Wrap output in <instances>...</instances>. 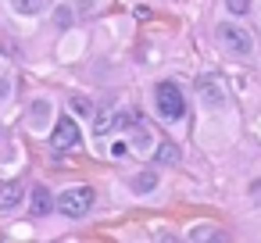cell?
Returning a JSON list of instances; mask_svg holds the SVG:
<instances>
[{"instance_id": "9a60e30c", "label": "cell", "mask_w": 261, "mask_h": 243, "mask_svg": "<svg viewBox=\"0 0 261 243\" xmlns=\"http://www.w3.org/2000/svg\"><path fill=\"white\" fill-rule=\"evenodd\" d=\"M58 25H61V29L72 25V11H68V8H58Z\"/></svg>"}, {"instance_id": "30bf717a", "label": "cell", "mask_w": 261, "mask_h": 243, "mask_svg": "<svg viewBox=\"0 0 261 243\" xmlns=\"http://www.w3.org/2000/svg\"><path fill=\"white\" fill-rule=\"evenodd\" d=\"M11 8L22 11V15H36L40 11V0H11Z\"/></svg>"}, {"instance_id": "8992f818", "label": "cell", "mask_w": 261, "mask_h": 243, "mask_svg": "<svg viewBox=\"0 0 261 243\" xmlns=\"http://www.w3.org/2000/svg\"><path fill=\"white\" fill-rule=\"evenodd\" d=\"M29 211H33L36 218H43V214H50V211H54V197H50V190H47V186H36V190H33Z\"/></svg>"}, {"instance_id": "2e32d148", "label": "cell", "mask_w": 261, "mask_h": 243, "mask_svg": "<svg viewBox=\"0 0 261 243\" xmlns=\"http://www.w3.org/2000/svg\"><path fill=\"white\" fill-rule=\"evenodd\" d=\"M33 107H36V111H33V122H43V118H47V104L40 100V104H33Z\"/></svg>"}, {"instance_id": "5bb4252c", "label": "cell", "mask_w": 261, "mask_h": 243, "mask_svg": "<svg viewBox=\"0 0 261 243\" xmlns=\"http://www.w3.org/2000/svg\"><path fill=\"white\" fill-rule=\"evenodd\" d=\"M225 8H229L232 15H247V11H250V0H225Z\"/></svg>"}, {"instance_id": "9c48e42d", "label": "cell", "mask_w": 261, "mask_h": 243, "mask_svg": "<svg viewBox=\"0 0 261 243\" xmlns=\"http://www.w3.org/2000/svg\"><path fill=\"white\" fill-rule=\"evenodd\" d=\"M158 186V175L154 172H143V175H136V193H150Z\"/></svg>"}, {"instance_id": "e0dca14e", "label": "cell", "mask_w": 261, "mask_h": 243, "mask_svg": "<svg viewBox=\"0 0 261 243\" xmlns=\"http://www.w3.org/2000/svg\"><path fill=\"white\" fill-rule=\"evenodd\" d=\"M125 150H129V143H122V140H118V143H111V154H115V157H122Z\"/></svg>"}, {"instance_id": "5b68a950", "label": "cell", "mask_w": 261, "mask_h": 243, "mask_svg": "<svg viewBox=\"0 0 261 243\" xmlns=\"http://www.w3.org/2000/svg\"><path fill=\"white\" fill-rule=\"evenodd\" d=\"M197 93H200V100L211 104V107H222V104H225V93H222V86H218L215 75H200V79H197Z\"/></svg>"}, {"instance_id": "52a82bcc", "label": "cell", "mask_w": 261, "mask_h": 243, "mask_svg": "<svg viewBox=\"0 0 261 243\" xmlns=\"http://www.w3.org/2000/svg\"><path fill=\"white\" fill-rule=\"evenodd\" d=\"M22 204V186L18 182H0V211H15Z\"/></svg>"}, {"instance_id": "3957f363", "label": "cell", "mask_w": 261, "mask_h": 243, "mask_svg": "<svg viewBox=\"0 0 261 243\" xmlns=\"http://www.w3.org/2000/svg\"><path fill=\"white\" fill-rule=\"evenodd\" d=\"M218 40H222V47H225L229 54H236V58H247V54L254 50L250 33H247V29H240L236 22H222V25H218Z\"/></svg>"}, {"instance_id": "277c9868", "label": "cell", "mask_w": 261, "mask_h": 243, "mask_svg": "<svg viewBox=\"0 0 261 243\" xmlns=\"http://www.w3.org/2000/svg\"><path fill=\"white\" fill-rule=\"evenodd\" d=\"M50 143H54V150H72V147H79V125H75V118H68V115L58 118Z\"/></svg>"}, {"instance_id": "ac0fdd59", "label": "cell", "mask_w": 261, "mask_h": 243, "mask_svg": "<svg viewBox=\"0 0 261 243\" xmlns=\"http://www.w3.org/2000/svg\"><path fill=\"white\" fill-rule=\"evenodd\" d=\"M8 90H11V86H8L4 79H0V100H4V97H8Z\"/></svg>"}, {"instance_id": "8fae6325", "label": "cell", "mask_w": 261, "mask_h": 243, "mask_svg": "<svg viewBox=\"0 0 261 243\" xmlns=\"http://www.w3.org/2000/svg\"><path fill=\"white\" fill-rule=\"evenodd\" d=\"M93 129H97V136H104L108 129H115V115H108V111H104V115H97V122H93Z\"/></svg>"}, {"instance_id": "4fadbf2b", "label": "cell", "mask_w": 261, "mask_h": 243, "mask_svg": "<svg viewBox=\"0 0 261 243\" xmlns=\"http://www.w3.org/2000/svg\"><path fill=\"white\" fill-rule=\"evenodd\" d=\"M133 147H136V150L150 147V132H147V129H136V132H133Z\"/></svg>"}, {"instance_id": "ba28073f", "label": "cell", "mask_w": 261, "mask_h": 243, "mask_svg": "<svg viewBox=\"0 0 261 243\" xmlns=\"http://www.w3.org/2000/svg\"><path fill=\"white\" fill-rule=\"evenodd\" d=\"M182 161V150L175 147V143H158V150H154V165H179Z\"/></svg>"}, {"instance_id": "7a4b0ae2", "label": "cell", "mask_w": 261, "mask_h": 243, "mask_svg": "<svg viewBox=\"0 0 261 243\" xmlns=\"http://www.w3.org/2000/svg\"><path fill=\"white\" fill-rule=\"evenodd\" d=\"M54 207H58L65 218H83V214L93 207V190H90V186H72V190L58 193Z\"/></svg>"}, {"instance_id": "6da1fadb", "label": "cell", "mask_w": 261, "mask_h": 243, "mask_svg": "<svg viewBox=\"0 0 261 243\" xmlns=\"http://www.w3.org/2000/svg\"><path fill=\"white\" fill-rule=\"evenodd\" d=\"M154 100H158V115L161 118H168V122H179L182 115H186V100H182V90L175 86V83H158V90H154Z\"/></svg>"}, {"instance_id": "7c38bea8", "label": "cell", "mask_w": 261, "mask_h": 243, "mask_svg": "<svg viewBox=\"0 0 261 243\" xmlns=\"http://www.w3.org/2000/svg\"><path fill=\"white\" fill-rule=\"evenodd\" d=\"M72 111H75V115H90V111H93V104H90L86 97H72Z\"/></svg>"}]
</instances>
